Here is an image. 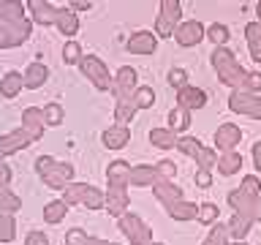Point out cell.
Returning <instances> with one entry per match:
<instances>
[{
    "label": "cell",
    "instance_id": "13",
    "mask_svg": "<svg viewBox=\"0 0 261 245\" xmlns=\"http://www.w3.org/2000/svg\"><path fill=\"white\" fill-rule=\"evenodd\" d=\"M226 202H228V207L234 210V215H242V218H248L256 224V202L258 199H253V196H248L245 191H240V188H234V191H228Z\"/></svg>",
    "mask_w": 261,
    "mask_h": 245
},
{
    "label": "cell",
    "instance_id": "52",
    "mask_svg": "<svg viewBox=\"0 0 261 245\" xmlns=\"http://www.w3.org/2000/svg\"><path fill=\"white\" fill-rule=\"evenodd\" d=\"M256 220H261V196H258V202H256Z\"/></svg>",
    "mask_w": 261,
    "mask_h": 245
},
{
    "label": "cell",
    "instance_id": "36",
    "mask_svg": "<svg viewBox=\"0 0 261 245\" xmlns=\"http://www.w3.org/2000/svg\"><path fill=\"white\" fill-rule=\"evenodd\" d=\"M22 207V199L16 196L11 188H0V212H6V215H14L16 210Z\"/></svg>",
    "mask_w": 261,
    "mask_h": 245
},
{
    "label": "cell",
    "instance_id": "24",
    "mask_svg": "<svg viewBox=\"0 0 261 245\" xmlns=\"http://www.w3.org/2000/svg\"><path fill=\"white\" fill-rule=\"evenodd\" d=\"M215 169H218L223 177L237 175V172L242 169V153H237V150H231V153H220V155H218Z\"/></svg>",
    "mask_w": 261,
    "mask_h": 245
},
{
    "label": "cell",
    "instance_id": "33",
    "mask_svg": "<svg viewBox=\"0 0 261 245\" xmlns=\"http://www.w3.org/2000/svg\"><path fill=\"white\" fill-rule=\"evenodd\" d=\"M228 237H231L234 242H242L245 237H248V232L253 229V220L242 218V215H231V220H228Z\"/></svg>",
    "mask_w": 261,
    "mask_h": 245
},
{
    "label": "cell",
    "instance_id": "7",
    "mask_svg": "<svg viewBox=\"0 0 261 245\" xmlns=\"http://www.w3.org/2000/svg\"><path fill=\"white\" fill-rule=\"evenodd\" d=\"M177 150L185 153L188 158H193L196 163H199V169H215L218 163V153L212 150V147H204L196 136H179L177 139Z\"/></svg>",
    "mask_w": 261,
    "mask_h": 245
},
{
    "label": "cell",
    "instance_id": "8",
    "mask_svg": "<svg viewBox=\"0 0 261 245\" xmlns=\"http://www.w3.org/2000/svg\"><path fill=\"white\" fill-rule=\"evenodd\" d=\"M79 68H82V74H85L90 82H93V87H95V90H112L114 77L109 74V68L103 65L101 57H95V55H82Z\"/></svg>",
    "mask_w": 261,
    "mask_h": 245
},
{
    "label": "cell",
    "instance_id": "14",
    "mask_svg": "<svg viewBox=\"0 0 261 245\" xmlns=\"http://www.w3.org/2000/svg\"><path fill=\"white\" fill-rule=\"evenodd\" d=\"M125 49L130 55H155L158 49V36L152 30H136L130 33V38L125 41Z\"/></svg>",
    "mask_w": 261,
    "mask_h": 245
},
{
    "label": "cell",
    "instance_id": "3",
    "mask_svg": "<svg viewBox=\"0 0 261 245\" xmlns=\"http://www.w3.org/2000/svg\"><path fill=\"white\" fill-rule=\"evenodd\" d=\"M36 172H38V177L44 180V185L55 188V191H63V188L71 183V177H73L71 163L55 161V158H49V155H38L36 158Z\"/></svg>",
    "mask_w": 261,
    "mask_h": 245
},
{
    "label": "cell",
    "instance_id": "39",
    "mask_svg": "<svg viewBox=\"0 0 261 245\" xmlns=\"http://www.w3.org/2000/svg\"><path fill=\"white\" fill-rule=\"evenodd\" d=\"M207 38H210L215 46H226V41L231 38V33H228V24H223V22H212L210 28H207Z\"/></svg>",
    "mask_w": 261,
    "mask_h": 245
},
{
    "label": "cell",
    "instance_id": "4",
    "mask_svg": "<svg viewBox=\"0 0 261 245\" xmlns=\"http://www.w3.org/2000/svg\"><path fill=\"white\" fill-rule=\"evenodd\" d=\"M63 202L68 204H85L87 210H103L106 204V193L98 188L87 185V183H68L63 188Z\"/></svg>",
    "mask_w": 261,
    "mask_h": 245
},
{
    "label": "cell",
    "instance_id": "50",
    "mask_svg": "<svg viewBox=\"0 0 261 245\" xmlns=\"http://www.w3.org/2000/svg\"><path fill=\"white\" fill-rule=\"evenodd\" d=\"M8 183H11V169H8V163L0 161V188H6Z\"/></svg>",
    "mask_w": 261,
    "mask_h": 245
},
{
    "label": "cell",
    "instance_id": "10",
    "mask_svg": "<svg viewBox=\"0 0 261 245\" xmlns=\"http://www.w3.org/2000/svg\"><path fill=\"white\" fill-rule=\"evenodd\" d=\"M33 33V24L30 19H19V22H6L0 24V49H14L24 44Z\"/></svg>",
    "mask_w": 261,
    "mask_h": 245
},
{
    "label": "cell",
    "instance_id": "5",
    "mask_svg": "<svg viewBox=\"0 0 261 245\" xmlns=\"http://www.w3.org/2000/svg\"><path fill=\"white\" fill-rule=\"evenodd\" d=\"M179 22H182V3L179 0H161L152 33L158 38H174V30L179 28Z\"/></svg>",
    "mask_w": 261,
    "mask_h": 245
},
{
    "label": "cell",
    "instance_id": "42",
    "mask_svg": "<svg viewBox=\"0 0 261 245\" xmlns=\"http://www.w3.org/2000/svg\"><path fill=\"white\" fill-rule=\"evenodd\" d=\"M65 120V112H63V106L60 104H46L44 106V122L46 126H60V122Z\"/></svg>",
    "mask_w": 261,
    "mask_h": 245
},
{
    "label": "cell",
    "instance_id": "11",
    "mask_svg": "<svg viewBox=\"0 0 261 245\" xmlns=\"http://www.w3.org/2000/svg\"><path fill=\"white\" fill-rule=\"evenodd\" d=\"M139 87V77L136 71L130 68V65H122V68L114 74V82H112V93H114V101H128V98H134Z\"/></svg>",
    "mask_w": 261,
    "mask_h": 245
},
{
    "label": "cell",
    "instance_id": "18",
    "mask_svg": "<svg viewBox=\"0 0 261 245\" xmlns=\"http://www.w3.org/2000/svg\"><path fill=\"white\" fill-rule=\"evenodd\" d=\"M161 172L152 166H147V163H139V166H130V185L134 188H147V185H158L161 183Z\"/></svg>",
    "mask_w": 261,
    "mask_h": 245
},
{
    "label": "cell",
    "instance_id": "17",
    "mask_svg": "<svg viewBox=\"0 0 261 245\" xmlns=\"http://www.w3.org/2000/svg\"><path fill=\"white\" fill-rule=\"evenodd\" d=\"M207 104V93L196 85H185L182 90H177V106H182L188 112H196Z\"/></svg>",
    "mask_w": 261,
    "mask_h": 245
},
{
    "label": "cell",
    "instance_id": "47",
    "mask_svg": "<svg viewBox=\"0 0 261 245\" xmlns=\"http://www.w3.org/2000/svg\"><path fill=\"white\" fill-rule=\"evenodd\" d=\"M193 180H196V185H199V188H210L212 185V172L210 169H196Z\"/></svg>",
    "mask_w": 261,
    "mask_h": 245
},
{
    "label": "cell",
    "instance_id": "12",
    "mask_svg": "<svg viewBox=\"0 0 261 245\" xmlns=\"http://www.w3.org/2000/svg\"><path fill=\"white\" fill-rule=\"evenodd\" d=\"M207 38V28L199 22V19H188V22H179V28L174 30V41L179 46H196Z\"/></svg>",
    "mask_w": 261,
    "mask_h": 245
},
{
    "label": "cell",
    "instance_id": "32",
    "mask_svg": "<svg viewBox=\"0 0 261 245\" xmlns=\"http://www.w3.org/2000/svg\"><path fill=\"white\" fill-rule=\"evenodd\" d=\"M65 245H120V242H109V240L90 237L85 229H71V232L65 234Z\"/></svg>",
    "mask_w": 261,
    "mask_h": 245
},
{
    "label": "cell",
    "instance_id": "22",
    "mask_svg": "<svg viewBox=\"0 0 261 245\" xmlns=\"http://www.w3.org/2000/svg\"><path fill=\"white\" fill-rule=\"evenodd\" d=\"M46 79H49V68L44 63H30L28 68H24L22 74V82H24V87L28 90H38V87H44L46 85Z\"/></svg>",
    "mask_w": 261,
    "mask_h": 245
},
{
    "label": "cell",
    "instance_id": "41",
    "mask_svg": "<svg viewBox=\"0 0 261 245\" xmlns=\"http://www.w3.org/2000/svg\"><path fill=\"white\" fill-rule=\"evenodd\" d=\"M14 237H16V220H14V215L0 212V242H11Z\"/></svg>",
    "mask_w": 261,
    "mask_h": 245
},
{
    "label": "cell",
    "instance_id": "9",
    "mask_svg": "<svg viewBox=\"0 0 261 245\" xmlns=\"http://www.w3.org/2000/svg\"><path fill=\"white\" fill-rule=\"evenodd\" d=\"M228 109L234 114H245L250 120H261V95L245 93V90H231L228 95Z\"/></svg>",
    "mask_w": 261,
    "mask_h": 245
},
{
    "label": "cell",
    "instance_id": "54",
    "mask_svg": "<svg viewBox=\"0 0 261 245\" xmlns=\"http://www.w3.org/2000/svg\"><path fill=\"white\" fill-rule=\"evenodd\" d=\"M228 245H248V242H245V240H242V242H228Z\"/></svg>",
    "mask_w": 261,
    "mask_h": 245
},
{
    "label": "cell",
    "instance_id": "48",
    "mask_svg": "<svg viewBox=\"0 0 261 245\" xmlns=\"http://www.w3.org/2000/svg\"><path fill=\"white\" fill-rule=\"evenodd\" d=\"M24 245H49V237L44 232H28L24 237Z\"/></svg>",
    "mask_w": 261,
    "mask_h": 245
},
{
    "label": "cell",
    "instance_id": "25",
    "mask_svg": "<svg viewBox=\"0 0 261 245\" xmlns=\"http://www.w3.org/2000/svg\"><path fill=\"white\" fill-rule=\"evenodd\" d=\"M24 8L28 3H22V0H0V24L24 19Z\"/></svg>",
    "mask_w": 261,
    "mask_h": 245
},
{
    "label": "cell",
    "instance_id": "45",
    "mask_svg": "<svg viewBox=\"0 0 261 245\" xmlns=\"http://www.w3.org/2000/svg\"><path fill=\"white\" fill-rule=\"evenodd\" d=\"M169 85L174 90H182L185 85H191V82H188V71L185 68H171L169 71Z\"/></svg>",
    "mask_w": 261,
    "mask_h": 245
},
{
    "label": "cell",
    "instance_id": "37",
    "mask_svg": "<svg viewBox=\"0 0 261 245\" xmlns=\"http://www.w3.org/2000/svg\"><path fill=\"white\" fill-rule=\"evenodd\" d=\"M65 212H68V204H65L63 199H55L44 207V220L46 224H60V220L65 218Z\"/></svg>",
    "mask_w": 261,
    "mask_h": 245
},
{
    "label": "cell",
    "instance_id": "21",
    "mask_svg": "<svg viewBox=\"0 0 261 245\" xmlns=\"http://www.w3.org/2000/svg\"><path fill=\"white\" fill-rule=\"evenodd\" d=\"M152 193H155V199H158L163 207H169V204L182 199V188H179L174 180H161L158 185H152Z\"/></svg>",
    "mask_w": 261,
    "mask_h": 245
},
{
    "label": "cell",
    "instance_id": "34",
    "mask_svg": "<svg viewBox=\"0 0 261 245\" xmlns=\"http://www.w3.org/2000/svg\"><path fill=\"white\" fill-rule=\"evenodd\" d=\"M136 112L139 109H136L134 98H128V101H114V120H117V126H128Z\"/></svg>",
    "mask_w": 261,
    "mask_h": 245
},
{
    "label": "cell",
    "instance_id": "55",
    "mask_svg": "<svg viewBox=\"0 0 261 245\" xmlns=\"http://www.w3.org/2000/svg\"><path fill=\"white\" fill-rule=\"evenodd\" d=\"M150 245H163V242H155V240H152V242H150Z\"/></svg>",
    "mask_w": 261,
    "mask_h": 245
},
{
    "label": "cell",
    "instance_id": "53",
    "mask_svg": "<svg viewBox=\"0 0 261 245\" xmlns=\"http://www.w3.org/2000/svg\"><path fill=\"white\" fill-rule=\"evenodd\" d=\"M256 16H258V19H256V22L261 24V0H258V3H256Z\"/></svg>",
    "mask_w": 261,
    "mask_h": 245
},
{
    "label": "cell",
    "instance_id": "51",
    "mask_svg": "<svg viewBox=\"0 0 261 245\" xmlns=\"http://www.w3.org/2000/svg\"><path fill=\"white\" fill-rule=\"evenodd\" d=\"M71 8H82V11H85V8H93V3H90V0H73V3H68Z\"/></svg>",
    "mask_w": 261,
    "mask_h": 245
},
{
    "label": "cell",
    "instance_id": "43",
    "mask_svg": "<svg viewBox=\"0 0 261 245\" xmlns=\"http://www.w3.org/2000/svg\"><path fill=\"white\" fill-rule=\"evenodd\" d=\"M82 46L76 44V41H68V44L63 46V60H65V65H79V60H82Z\"/></svg>",
    "mask_w": 261,
    "mask_h": 245
},
{
    "label": "cell",
    "instance_id": "20",
    "mask_svg": "<svg viewBox=\"0 0 261 245\" xmlns=\"http://www.w3.org/2000/svg\"><path fill=\"white\" fill-rule=\"evenodd\" d=\"M28 11L33 16V22H38V24H55L57 22V11H60V8H55L52 3H44V0H30Z\"/></svg>",
    "mask_w": 261,
    "mask_h": 245
},
{
    "label": "cell",
    "instance_id": "31",
    "mask_svg": "<svg viewBox=\"0 0 261 245\" xmlns=\"http://www.w3.org/2000/svg\"><path fill=\"white\" fill-rule=\"evenodd\" d=\"M166 120H169V131H174V134H182V131L191 128V112L182 109V106H171Z\"/></svg>",
    "mask_w": 261,
    "mask_h": 245
},
{
    "label": "cell",
    "instance_id": "46",
    "mask_svg": "<svg viewBox=\"0 0 261 245\" xmlns=\"http://www.w3.org/2000/svg\"><path fill=\"white\" fill-rule=\"evenodd\" d=\"M155 169L161 172V177H163V180H174V177H177V163H174V161H169V158L158 161V163H155Z\"/></svg>",
    "mask_w": 261,
    "mask_h": 245
},
{
    "label": "cell",
    "instance_id": "35",
    "mask_svg": "<svg viewBox=\"0 0 261 245\" xmlns=\"http://www.w3.org/2000/svg\"><path fill=\"white\" fill-rule=\"evenodd\" d=\"M228 242H231V237H228V226L218 220V224L210 226V234L204 237L201 245H228Z\"/></svg>",
    "mask_w": 261,
    "mask_h": 245
},
{
    "label": "cell",
    "instance_id": "23",
    "mask_svg": "<svg viewBox=\"0 0 261 245\" xmlns=\"http://www.w3.org/2000/svg\"><path fill=\"white\" fill-rule=\"evenodd\" d=\"M106 180H109V185L128 188L130 185V163L128 161H112L106 166Z\"/></svg>",
    "mask_w": 261,
    "mask_h": 245
},
{
    "label": "cell",
    "instance_id": "6",
    "mask_svg": "<svg viewBox=\"0 0 261 245\" xmlns=\"http://www.w3.org/2000/svg\"><path fill=\"white\" fill-rule=\"evenodd\" d=\"M117 229L122 232V237H125L130 245H150L152 242V229L130 210L122 218H117Z\"/></svg>",
    "mask_w": 261,
    "mask_h": 245
},
{
    "label": "cell",
    "instance_id": "19",
    "mask_svg": "<svg viewBox=\"0 0 261 245\" xmlns=\"http://www.w3.org/2000/svg\"><path fill=\"white\" fill-rule=\"evenodd\" d=\"M101 142H103V147H109V150H122L128 142H130V128L128 126H109L101 134Z\"/></svg>",
    "mask_w": 261,
    "mask_h": 245
},
{
    "label": "cell",
    "instance_id": "38",
    "mask_svg": "<svg viewBox=\"0 0 261 245\" xmlns=\"http://www.w3.org/2000/svg\"><path fill=\"white\" fill-rule=\"evenodd\" d=\"M218 215H220V207H218L215 202H201L196 220H199V224H204V226H212V224H218Z\"/></svg>",
    "mask_w": 261,
    "mask_h": 245
},
{
    "label": "cell",
    "instance_id": "49",
    "mask_svg": "<svg viewBox=\"0 0 261 245\" xmlns=\"http://www.w3.org/2000/svg\"><path fill=\"white\" fill-rule=\"evenodd\" d=\"M250 158H253V166H256V172L261 175V142L253 144V150H250Z\"/></svg>",
    "mask_w": 261,
    "mask_h": 245
},
{
    "label": "cell",
    "instance_id": "29",
    "mask_svg": "<svg viewBox=\"0 0 261 245\" xmlns=\"http://www.w3.org/2000/svg\"><path fill=\"white\" fill-rule=\"evenodd\" d=\"M55 24H57V30H60L65 38H73V36H76V30H79L76 14L68 11V8H60V11H57V22Z\"/></svg>",
    "mask_w": 261,
    "mask_h": 245
},
{
    "label": "cell",
    "instance_id": "30",
    "mask_svg": "<svg viewBox=\"0 0 261 245\" xmlns=\"http://www.w3.org/2000/svg\"><path fill=\"white\" fill-rule=\"evenodd\" d=\"M22 87H24V82H22L19 71H6L3 79H0V95L3 98H14Z\"/></svg>",
    "mask_w": 261,
    "mask_h": 245
},
{
    "label": "cell",
    "instance_id": "44",
    "mask_svg": "<svg viewBox=\"0 0 261 245\" xmlns=\"http://www.w3.org/2000/svg\"><path fill=\"white\" fill-rule=\"evenodd\" d=\"M240 191H245L248 196H253V199H258L261 196V180L256 175H248V177H242V185H240Z\"/></svg>",
    "mask_w": 261,
    "mask_h": 245
},
{
    "label": "cell",
    "instance_id": "27",
    "mask_svg": "<svg viewBox=\"0 0 261 245\" xmlns=\"http://www.w3.org/2000/svg\"><path fill=\"white\" fill-rule=\"evenodd\" d=\"M245 41H248L250 57L256 63H261V24L258 22H248V24H245Z\"/></svg>",
    "mask_w": 261,
    "mask_h": 245
},
{
    "label": "cell",
    "instance_id": "16",
    "mask_svg": "<svg viewBox=\"0 0 261 245\" xmlns=\"http://www.w3.org/2000/svg\"><path fill=\"white\" fill-rule=\"evenodd\" d=\"M130 207V199H128V188H120V185H109L106 191V204L103 210H109V215L114 218H122Z\"/></svg>",
    "mask_w": 261,
    "mask_h": 245
},
{
    "label": "cell",
    "instance_id": "1",
    "mask_svg": "<svg viewBox=\"0 0 261 245\" xmlns=\"http://www.w3.org/2000/svg\"><path fill=\"white\" fill-rule=\"evenodd\" d=\"M44 109H38V106H28V109L22 112V126L11 131V134H3L0 136V161L6 158V155H14L24 150V147H30L33 142H38L41 134H44Z\"/></svg>",
    "mask_w": 261,
    "mask_h": 245
},
{
    "label": "cell",
    "instance_id": "15",
    "mask_svg": "<svg viewBox=\"0 0 261 245\" xmlns=\"http://www.w3.org/2000/svg\"><path fill=\"white\" fill-rule=\"evenodd\" d=\"M242 142V131L234 122H223L215 131V153H231L237 150V144Z\"/></svg>",
    "mask_w": 261,
    "mask_h": 245
},
{
    "label": "cell",
    "instance_id": "26",
    "mask_svg": "<svg viewBox=\"0 0 261 245\" xmlns=\"http://www.w3.org/2000/svg\"><path fill=\"white\" fill-rule=\"evenodd\" d=\"M166 215L174 218V220H193L196 215H199V204L179 199V202H174V204H169V207H166Z\"/></svg>",
    "mask_w": 261,
    "mask_h": 245
},
{
    "label": "cell",
    "instance_id": "2",
    "mask_svg": "<svg viewBox=\"0 0 261 245\" xmlns=\"http://www.w3.org/2000/svg\"><path fill=\"white\" fill-rule=\"evenodd\" d=\"M210 63H212V68H215L218 79L223 82V85H228L231 90H245V82H248L250 71L242 68L240 60H237V55L228 46H215L212 49Z\"/></svg>",
    "mask_w": 261,
    "mask_h": 245
},
{
    "label": "cell",
    "instance_id": "40",
    "mask_svg": "<svg viewBox=\"0 0 261 245\" xmlns=\"http://www.w3.org/2000/svg\"><path fill=\"white\" fill-rule=\"evenodd\" d=\"M134 104H136V109H152V104H155V90L147 87V85H139L136 93H134Z\"/></svg>",
    "mask_w": 261,
    "mask_h": 245
},
{
    "label": "cell",
    "instance_id": "28",
    "mask_svg": "<svg viewBox=\"0 0 261 245\" xmlns=\"http://www.w3.org/2000/svg\"><path fill=\"white\" fill-rule=\"evenodd\" d=\"M177 134L169 128H150V144L158 147V150H171V147H177Z\"/></svg>",
    "mask_w": 261,
    "mask_h": 245
}]
</instances>
